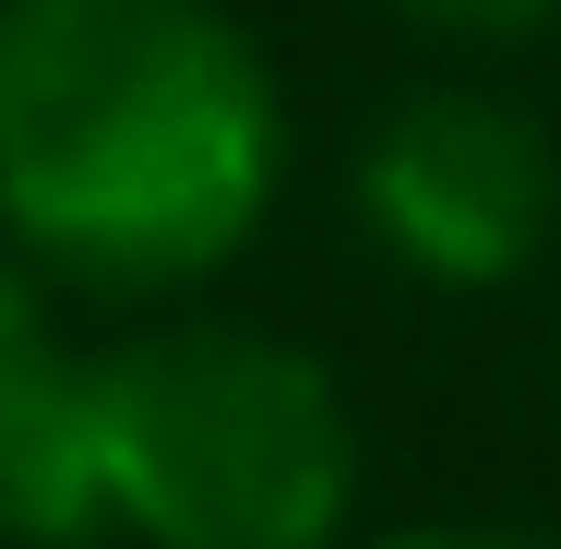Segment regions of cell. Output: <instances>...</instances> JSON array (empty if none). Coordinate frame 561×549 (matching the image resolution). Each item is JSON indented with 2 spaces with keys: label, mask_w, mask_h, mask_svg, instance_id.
Instances as JSON below:
<instances>
[{
  "label": "cell",
  "mask_w": 561,
  "mask_h": 549,
  "mask_svg": "<svg viewBox=\"0 0 561 549\" xmlns=\"http://www.w3.org/2000/svg\"><path fill=\"white\" fill-rule=\"evenodd\" d=\"M419 24H454V36H526L550 24V0H407Z\"/></svg>",
  "instance_id": "obj_5"
},
{
  "label": "cell",
  "mask_w": 561,
  "mask_h": 549,
  "mask_svg": "<svg viewBox=\"0 0 561 549\" xmlns=\"http://www.w3.org/2000/svg\"><path fill=\"white\" fill-rule=\"evenodd\" d=\"M275 192L263 60L204 0H0V204L108 287L227 263Z\"/></svg>",
  "instance_id": "obj_1"
},
{
  "label": "cell",
  "mask_w": 561,
  "mask_h": 549,
  "mask_svg": "<svg viewBox=\"0 0 561 549\" xmlns=\"http://www.w3.org/2000/svg\"><path fill=\"white\" fill-rule=\"evenodd\" d=\"M96 478L156 549H323L358 490V442L299 346L156 334L96 370Z\"/></svg>",
  "instance_id": "obj_2"
},
{
  "label": "cell",
  "mask_w": 561,
  "mask_h": 549,
  "mask_svg": "<svg viewBox=\"0 0 561 549\" xmlns=\"http://www.w3.org/2000/svg\"><path fill=\"white\" fill-rule=\"evenodd\" d=\"M96 514V370H72L36 299L0 275V538H84Z\"/></svg>",
  "instance_id": "obj_4"
},
{
  "label": "cell",
  "mask_w": 561,
  "mask_h": 549,
  "mask_svg": "<svg viewBox=\"0 0 561 549\" xmlns=\"http://www.w3.org/2000/svg\"><path fill=\"white\" fill-rule=\"evenodd\" d=\"M394 549H561V538H526V526H419Z\"/></svg>",
  "instance_id": "obj_6"
},
{
  "label": "cell",
  "mask_w": 561,
  "mask_h": 549,
  "mask_svg": "<svg viewBox=\"0 0 561 549\" xmlns=\"http://www.w3.org/2000/svg\"><path fill=\"white\" fill-rule=\"evenodd\" d=\"M358 192H370V227L419 275H443V287L526 275L538 239H550V216H561L550 144L514 108H490V96H407V108L382 119Z\"/></svg>",
  "instance_id": "obj_3"
}]
</instances>
